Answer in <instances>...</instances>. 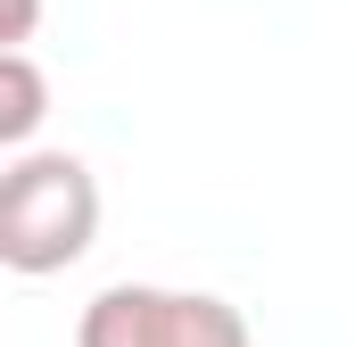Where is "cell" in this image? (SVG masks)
I'll return each instance as SVG.
<instances>
[{
	"label": "cell",
	"mask_w": 355,
	"mask_h": 347,
	"mask_svg": "<svg viewBox=\"0 0 355 347\" xmlns=\"http://www.w3.org/2000/svg\"><path fill=\"white\" fill-rule=\"evenodd\" d=\"M75 347H257L248 314L215 289H157V281H116L99 289L75 323Z\"/></svg>",
	"instance_id": "7a4b0ae2"
},
{
	"label": "cell",
	"mask_w": 355,
	"mask_h": 347,
	"mask_svg": "<svg viewBox=\"0 0 355 347\" xmlns=\"http://www.w3.org/2000/svg\"><path fill=\"white\" fill-rule=\"evenodd\" d=\"M99 240V182L75 149H17L0 174V264L42 281Z\"/></svg>",
	"instance_id": "6da1fadb"
},
{
	"label": "cell",
	"mask_w": 355,
	"mask_h": 347,
	"mask_svg": "<svg viewBox=\"0 0 355 347\" xmlns=\"http://www.w3.org/2000/svg\"><path fill=\"white\" fill-rule=\"evenodd\" d=\"M42 25V0H0V50H25Z\"/></svg>",
	"instance_id": "277c9868"
},
{
	"label": "cell",
	"mask_w": 355,
	"mask_h": 347,
	"mask_svg": "<svg viewBox=\"0 0 355 347\" xmlns=\"http://www.w3.org/2000/svg\"><path fill=\"white\" fill-rule=\"evenodd\" d=\"M42 116H50V83L33 67V50H0V141L25 149L42 133Z\"/></svg>",
	"instance_id": "3957f363"
}]
</instances>
